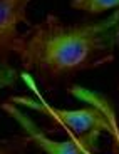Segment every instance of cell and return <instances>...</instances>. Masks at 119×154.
<instances>
[{
  "label": "cell",
  "instance_id": "1",
  "mask_svg": "<svg viewBox=\"0 0 119 154\" xmlns=\"http://www.w3.org/2000/svg\"><path fill=\"white\" fill-rule=\"evenodd\" d=\"M119 44V10L97 22L64 23L49 14L22 32L15 54L23 69L35 70L45 85L94 69L114 59Z\"/></svg>",
  "mask_w": 119,
  "mask_h": 154
},
{
  "label": "cell",
  "instance_id": "2",
  "mask_svg": "<svg viewBox=\"0 0 119 154\" xmlns=\"http://www.w3.org/2000/svg\"><path fill=\"white\" fill-rule=\"evenodd\" d=\"M69 91L77 99L87 102L91 107L77 109V111H64V109H55L54 106L45 102L42 97H39L35 100L25 96H14V97H10V102L29 106V107H34L37 111L44 112L45 116L50 117L55 129H67L69 136H74V137H81V136H86L92 131H108L109 132L111 122H109L108 111L96 99H92V96L86 94V87L72 85Z\"/></svg>",
  "mask_w": 119,
  "mask_h": 154
},
{
  "label": "cell",
  "instance_id": "3",
  "mask_svg": "<svg viewBox=\"0 0 119 154\" xmlns=\"http://www.w3.org/2000/svg\"><path fill=\"white\" fill-rule=\"evenodd\" d=\"M32 0H0V57H8L15 52L22 32L20 23L30 25L27 5Z\"/></svg>",
  "mask_w": 119,
  "mask_h": 154
},
{
  "label": "cell",
  "instance_id": "4",
  "mask_svg": "<svg viewBox=\"0 0 119 154\" xmlns=\"http://www.w3.org/2000/svg\"><path fill=\"white\" fill-rule=\"evenodd\" d=\"M7 114H10L17 122L22 126L25 134L32 139V143H35L40 149H44L47 154H81V144L77 143L74 137H69L67 141H54V139L47 137V134L29 117L27 114H23L14 102H5L2 106Z\"/></svg>",
  "mask_w": 119,
  "mask_h": 154
},
{
  "label": "cell",
  "instance_id": "5",
  "mask_svg": "<svg viewBox=\"0 0 119 154\" xmlns=\"http://www.w3.org/2000/svg\"><path fill=\"white\" fill-rule=\"evenodd\" d=\"M32 139L27 134H19L8 139H0V154H23L29 149Z\"/></svg>",
  "mask_w": 119,
  "mask_h": 154
},
{
  "label": "cell",
  "instance_id": "6",
  "mask_svg": "<svg viewBox=\"0 0 119 154\" xmlns=\"http://www.w3.org/2000/svg\"><path fill=\"white\" fill-rule=\"evenodd\" d=\"M70 7L91 14H101L108 8L119 7V0H72Z\"/></svg>",
  "mask_w": 119,
  "mask_h": 154
},
{
  "label": "cell",
  "instance_id": "7",
  "mask_svg": "<svg viewBox=\"0 0 119 154\" xmlns=\"http://www.w3.org/2000/svg\"><path fill=\"white\" fill-rule=\"evenodd\" d=\"M17 79H19V72L8 62V57H0V89L14 85Z\"/></svg>",
  "mask_w": 119,
  "mask_h": 154
}]
</instances>
